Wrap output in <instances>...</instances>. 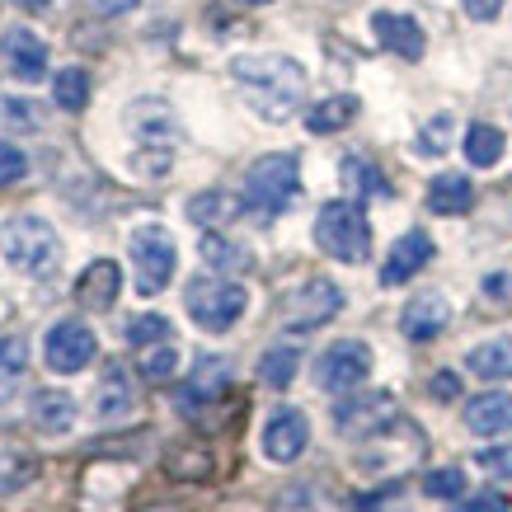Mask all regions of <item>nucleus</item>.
I'll return each mask as SVG.
<instances>
[{"instance_id": "nucleus-1", "label": "nucleus", "mask_w": 512, "mask_h": 512, "mask_svg": "<svg viewBox=\"0 0 512 512\" xmlns=\"http://www.w3.org/2000/svg\"><path fill=\"white\" fill-rule=\"evenodd\" d=\"M231 80L240 85V99L264 123H287L306 99V66L282 52H245L231 62Z\"/></svg>"}, {"instance_id": "nucleus-2", "label": "nucleus", "mask_w": 512, "mask_h": 512, "mask_svg": "<svg viewBox=\"0 0 512 512\" xmlns=\"http://www.w3.org/2000/svg\"><path fill=\"white\" fill-rule=\"evenodd\" d=\"M0 259L24 278H52L62 264V235L52 221L33 217V212L5 217L0 221Z\"/></svg>"}, {"instance_id": "nucleus-3", "label": "nucleus", "mask_w": 512, "mask_h": 512, "mask_svg": "<svg viewBox=\"0 0 512 512\" xmlns=\"http://www.w3.org/2000/svg\"><path fill=\"white\" fill-rule=\"evenodd\" d=\"M296 193H301V165H296L292 151H278V156H259L249 165L240 202H245L254 217L268 221V217H278V212H287L296 202Z\"/></svg>"}, {"instance_id": "nucleus-4", "label": "nucleus", "mask_w": 512, "mask_h": 512, "mask_svg": "<svg viewBox=\"0 0 512 512\" xmlns=\"http://www.w3.org/2000/svg\"><path fill=\"white\" fill-rule=\"evenodd\" d=\"M315 245L325 249L329 259L339 264H362L372 254V226H367V212L357 202H325L320 217H315Z\"/></svg>"}, {"instance_id": "nucleus-5", "label": "nucleus", "mask_w": 512, "mask_h": 512, "mask_svg": "<svg viewBox=\"0 0 512 512\" xmlns=\"http://www.w3.org/2000/svg\"><path fill=\"white\" fill-rule=\"evenodd\" d=\"M184 306L202 334H226V329L245 315L249 292L231 278H193L184 292Z\"/></svg>"}, {"instance_id": "nucleus-6", "label": "nucleus", "mask_w": 512, "mask_h": 512, "mask_svg": "<svg viewBox=\"0 0 512 512\" xmlns=\"http://www.w3.org/2000/svg\"><path fill=\"white\" fill-rule=\"evenodd\" d=\"M127 249H132V264H137V292L141 296L165 292V287H170V278H174V268H179L174 235L165 231V226H156V221H146V226H137V231H132Z\"/></svg>"}, {"instance_id": "nucleus-7", "label": "nucleus", "mask_w": 512, "mask_h": 512, "mask_svg": "<svg viewBox=\"0 0 512 512\" xmlns=\"http://www.w3.org/2000/svg\"><path fill=\"white\" fill-rule=\"evenodd\" d=\"M400 419V404L390 390H362V395H343L334 404V428L339 437H381L390 433V423Z\"/></svg>"}, {"instance_id": "nucleus-8", "label": "nucleus", "mask_w": 512, "mask_h": 512, "mask_svg": "<svg viewBox=\"0 0 512 512\" xmlns=\"http://www.w3.org/2000/svg\"><path fill=\"white\" fill-rule=\"evenodd\" d=\"M367 376H372V348L362 339L329 343L325 353H320V362H315V381H320V390H329V395H353Z\"/></svg>"}, {"instance_id": "nucleus-9", "label": "nucleus", "mask_w": 512, "mask_h": 512, "mask_svg": "<svg viewBox=\"0 0 512 512\" xmlns=\"http://www.w3.org/2000/svg\"><path fill=\"white\" fill-rule=\"evenodd\" d=\"M343 311V292L339 282L329 278H306L301 287L282 296V325L287 329H320Z\"/></svg>"}, {"instance_id": "nucleus-10", "label": "nucleus", "mask_w": 512, "mask_h": 512, "mask_svg": "<svg viewBox=\"0 0 512 512\" xmlns=\"http://www.w3.org/2000/svg\"><path fill=\"white\" fill-rule=\"evenodd\" d=\"M94 357H99V339H94L90 325H80V320H62V325L47 329V339H43V362H47V367H52L57 376L85 372Z\"/></svg>"}, {"instance_id": "nucleus-11", "label": "nucleus", "mask_w": 512, "mask_h": 512, "mask_svg": "<svg viewBox=\"0 0 512 512\" xmlns=\"http://www.w3.org/2000/svg\"><path fill=\"white\" fill-rule=\"evenodd\" d=\"M259 442H264V456H268V461H278V466H292L296 456L311 447V419H306L301 409H292V404H287V409H273V414H268V423H264V437H259Z\"/></svg>"}, {"instance_id": "nucleus-12", "label": "nucleus", "mask_w": 512, "mask_h": 512, "mask_svg": "<svg viewBox=\"0 0 512 512\" xmlns=\"http://www.w3.org/2000/svg\"><path fill=\"white\" fill-rule=\"evenodd\" d=\"M0 62L10 66V76L19 80H43L47 76V43L33 29L15 24L0 33Z\"/></svg>"}, {"instance_id": "nucleus-13", "label": "nucleus", "mask_w": 512, "mask_h": 512, "mask_svg": "<svg viewBox=\"0 0 512 512\" xmlns=\"http://www.w3.org/2000/svg\"><path fill=\"white\" fill-rule=\"evenodd\" d=\"M433 259V235L428 231H404L390 245L386 264H381V287H404L409 278H419V268H428Z\"/></svg>"}, {"instance_id": "nucleus-14", "label": "nucleus", "mask_w": 512, "mask_h": 512, "mask_svg": "<svg viewBox=\"0 0 512 512\" xmlns=\"http://www.w3.org/2000/svg\"><path fill=\"white\" fill-rule=\"evenodd\" d=\"M372 33L376 43L386 47V52H395V57H404V62H419L423 47H428V38H423L419 19L400 15V10H376L372 15Z\"/></svg>"}, {"instance_id": "nucleus-15", "label": "nucleus", "mask_w": 512, "mask_h": 512, "mask_svg": "<svg viewBox=\"0 0 512 512\" xmlns=\"http://www.w3.org/2000/svg\"><path fill=\"white\" fill-rule=\"evenodd\" d=\"M447 320H451L447 296H442V292H419L400 311V334L409 343H428V339H437V334L447 329Z\"/></svg>"}, {"instance_id": "nucleus-16", "label": "nucleus", "mask_w": 512, "mask_h": 512, "mask_svg": "<svg viewBox=\"0 0 512 512\" xmlns=\"http://www.w3.org/2000/svg\"><path fill=\"white\" fill-rule=\"evenodd\" d=\"M118 292H123V268L113 264V259H94L76 282L80 311H113V306H118Z\"/></svg>"}, {"instance_id": "nucleus-17", "label": "nucleus", "mask_w": 512, "mask_h": 512, "mask_svg": "<svg viewBox=\"0 0 512 512\" xmlns=\"http://www.w3.org/2000/svg\"><path fill=\"white\" fill-rule=\"evenodd\" d=\"M29 419L43 437H66L76 428V400L57 386H43L29 395Z\"/></svg>"}, {"instance_id": "nucleus-18", "label": "nucleus", "mask_w": 512, "mask_h": 512, "mask_svg": "<svg viewBox=\"0 0 512 512\" xmlns=\"http://www.w3.org/2000/svg\"><path fill=\"white\" fill-rule=\"evenodd\" d=\"M137 409V390H132V376H127V367H104V376H99V390H94V419L99 423H118L127 419Z\"/></svg>"}, {"instance_id": "nucleus-19", "label": "nucleus", "mask_w": 512, "mask_h": 512, "mask_svg": "<svg viewBox=\"0 0 512 512\" xmlns=\"http://www.w3.org/2000/svg\"><path fill=\"white\" fill-rule=\"evenodd\" d=\"M231 381H235V367L221 353L198 357V362H193V376H188V386H184V409H188V404L221 400V395L231 390Z\"/></svg>"}, {"instance_id": "nucleus-20", "label": "nucleus", "mask_w": 512, "mask_h": 512, "mask_svg": "<svg viewBox=\"0 0 512 512\" xmlns=\"http://www.w3.org/2000/svg\"><path fill=\"white\" fill-rule=\"evenodd\" d=\"M127 127L137 132L141 146H165V141L179 137V118L170 113V104H156V99H137L132 109H127Z\"/></svg>"}, {"instance_id": "nucleus-21", "label": "nucleus", "mask_w": 512, "mask_h": 512, "mask_svg": "<svg viewBox=\"0 0 512 512\" xmlns=\"http://www.w3.org/2000/svg\"><path fill=\"white\" fill-rule=\"evenodd\" d=\"M466 428L480 437H498V433H512V395L503 390H489V395H475L466 404Z\"/></svg>"}, {"instance_id": "nucleus-22", "label": "nucleus", "mask_w": 512, "mask_h": 512, "mask_svg": "<svg viewBox=\"0 0 512 512\" xmlns=\"http://www.w3.org/2000/svg\"><path fill=\"white\" fill-rule=\"evenodd\" d=\"M466 372L480 381H508L512 376V334H494V339L475 343L466 353Z\"/></svg>"}, {"instance_id": "nucleus-23", "label": "nucleus", "mask_w": 512, "mask_h": 512, "mask_svg": "<svg viewBox=\"0 0 512 512\" xmlns=\"http://www.w3.org/2000/svg\"><path fill=\"white\" fill-rule=\"evenodd\" d=\"M428 207H433L437 217H461L475 207V184H470L466 174H437L433 184H428Z\"/></svg>"}, {"instance_id": "nucleus-24", "label": "nucleus", "mask_w": 512, "mask_h": 512, "mask_svg": "<svg viewBox=\"0 0 512 512\" xmlns=\"http://www.w3.org/2000/svg\"><path fill=\"white\" fill-rule=\"evenodd\" d=\"M353 118H357V94H329V99L306 109V132L329 137V132H343Z\"/></svg>"}, {"instance_id": "nucleus-25", "label": "nucleus", "mask_w": 512, "mask_h": 512, "mask_svg": "<svg viewBox=\"0 0 512 512\" xmlns=\"http://www.w3.org/2000/svg\"><path fill=\"white\" fill-rule=\"evenodd\" d=\"M198 254H202V264L217 268V273H226V278H231V273H245V268H254V254H249L245 245L226 240L221 231H207V235H202Z\"/></svg>"}, {"instance_id": "nucleus-26", "label": "nucleus", "mask_w": 512, "mask_h": 512, "mask_svg": "<svg viewBox=\"0 0 512 512\" xmlns=\"http://www.w3.org/2000/svg\"><path fill=\"white\" fill-rule=\"evenodd\" d=\"M235 212H240V202H235L231 193H221V188H207V193H198V198H188V221H198L202 231L226 226Z\"/></svg>"}, {"instance_id": "nucleus-27", "label": "nucleus", "mask_w": 512, "mask_h": 512, "mask_svg": "<svg viewBox=\"0 0 512 512\" xmlns=\"http://www.w3.org/2000/svg\"><path fill=\"white\" fill-rule=\"evenodd\" d=\"M503 132H498L494 123H470L466 127V160L470 165H480V170H489V165H498L503 160Z\"/></svg>"}, {"instance_id": "nucleus-28", "label": "nucleus", "mask_w": 512, "mask_h": 512, "mask_svg": "<svg viewBox=\"0 0 512 512\" xmlns=\"http://www.w3.org/2000/svg\"><path fill=\"white\" fill-rule=\"evenodd\" d=\"M296 367H301V353H296L292 343H278V348H268L264 357H259V381L273 390H287L292 386Z\"/></svg>"}, {"instance_id": "nucleus-29", "label": "nucleus", "mask_w": 512, "mask_h": 512, "mask_svg": "<svg viewBox=\"0 0 512 512\" xmlns=\"http://www.w3.org/2000/svg\"><path fill=\"white\" fill-rule=\"evenodd\" d=\"M29 372V339L24 334H5L0 339V400H10V386Z\"/></svg>"}, {"instance_id": "nucleus-30", "label": "nucleus", "mask_w": 512, "mask_h": 512, "mask_svg": "<svg viewBox=\"0 0 512 512\" xmlns=\"http://www.w3.org/2000/svg\"><path fill=\"white\" fill-rule=\"evenodd\" d=\"M52 99H57L66 113H80L85 104H90V76H85L80 66L57 71V80H52Z\"/></svg>"}, {"instance_id": "nucleus-31", "label": "nucleus", "mask_w": 512, "mask_h": 512, "mask_svg": "<svg viewBox=\"0 0 512 512\" xmlns=\"http://www.w3.org/2000/svg\"><path fill=\"white\" fill-rule=\"evenodd\" d=\"M339 174H343V188H348V193H362V198H386L390 193V184L362 156H348Z\"/></svg>"}, {"instance_id": "nucleus-32", "label": "nucleus", "mask_w": 512, "mask_h": 512, "mask_svg": "<svg viewBox=\"0 0 512 512\" xmlns=\"http://www.w3.org/2000/svg\"><path fill=\"white\" fill-rule=\"evenodd\" d=\"M174 372H179V348H174L170 339L141 348V376H146V381H170Z\"/></svg>"}, {"instance_id": "nucleus-33", "label": "nucleus", "mask_w": 512, "mask_h": 512, "mask_svg": "<svg viewBox=\"0 0 512 512\" xmlns=\"http://www.w3.org/2000/svg\"><path fill=\"white\" fill-rule=\"evenodd\" d=\"M170 475L174 480H207V475H212V456H207L202 447L170 451Z\"/></svg>"}, {"instance_id": "nucleus-34", "label": "nucleus", "mask_w": 512, "mask_h": 512, "mask_svg": "<svg viewBox=\"0 0 512 512\" xmlns=\"http://www.w3.org/2000/svg\"><path fill=\"white\" fill-rule=\"evenodd\" d=\"M165 339H170V320L165 315H137L127 325V343L132 348H151V343H165Z\"/></svg>"}, {"instance_id": "nucleus-35", "label": "nucleus", "mask_w": 512, "mask_h": 512, "mask_svg": "<svg viewBox=\"0 0 512 512\" xmlns=\"http://www.w3.org/2000/svg\"><path fill=\"white\" fill-rule=\"evenodd\" d=\"M423 494L461 498L466 494V470H428V475H423Z\"/></svg>"}, {"instance_id": "nucleus-36", "label": "nucleus", "mask_w": 512, "mask_h": 512, "mask_svg": "<svg viewBox=\"0 0 512 512\" xmlns=\"http://www.w3.org/2000/svg\"><path fill=\"white\" fill-rule=\"evenodd\" d=\"M170 146H141L137 156H132V170L146 174V179H165L170 174Z\"/></svg>"}, {"instance_id": "nucleus-37", "label": "nucleus", "mask_w": 512, "mask_h": 512, "mask_svg": "<svg viewBox=\"0 0 512 512\" xmlns=\"http://www.w3.org/2000/svg\"><path fill=\"white\" fill-rule=\"evenodd\" d=\"M447 141H451V113H437L433 123L423 127L419 156H442V151H447Z\"/></svg>"}, {"instance_id": "nucleus-38", "label": "nucleus", "mask_w": 512, "mask_h": 512, "mask_svg": "<svg viewBox=\"0 0 512 512\" xmlns=\"http://www.w3.org/2000/svg\"><path fill=\"white\" fill-rule=\"evenodd\" d=\"M475 466H480L484 475H494V480H512V442H508V447L475 451Z\"/></svg>"}, {"instance_id": "nucleus-39", "label": "nucleus", "mask_w": 512, "mask_h": 512, "mask_svg": "<svg viewBox=\"0 0 512 512\" xmlns=\"http://www.w3.org/2000/svg\"><path fill=\"white\" fill-rule=\"evenodd\" d=\"M24 174H29V156L19 146H10V141H0V188L19 184Z\"/></svg>"}, {"instance_id": "nucleus-40", "label": "nucleus", "mask_w": 512, "mask_h": 512, "mask_svg": "<svg viewBox=\"0 0 512 512\" xmlns=\"http://www.w3.org/2000/svg\"><path fill=\"white\" fill-rule=\"evenodd\" d=\"M0 118H10L15 127H38V109L24 99H0Z\"/></svg>"}, {"instance_id": "nucleus-41", "label": "nucleus", "mask_w": 512, "mask_h": 512, "mask_svg": "<svg viewBox=\"0 0 512 512\" xmlns=\"http://www.w3.org/2000/svg\"><path fill=\"white\" fill-rule=\"evenodd\" d=\"M273 512H325V508H315V489H287Z\"/></svg>"}, {"instance_id": "nucleus-42", "label": "nucleus", "mask_w": 512, "mask_h": 512, "mask_svg": "<svg viewBox=\"0 0 512 512\" xmlns=\"http://www.w3.org/2000/svg\"><path fill=\"white\" fill-rule=\"evenodd\" d=\"M461 10H466L475 24H489V19H498V10H503V0H461Z\"/></svg>"}, {"instance_id": "nucleus-43", "label": "nucleus", "mask_w": 512, "mask_h": 512, "mask_svg": "<svg viewBox=\"0 0 512 512\" xmlns=\"http://www.w3.org/2000/svg\"><path fill=\"white\" fill-rule=\"evenodd\" d=\"M456 512H512V508H508V498H498V494H475V498H466Z\"/></svg>"}, {"instance_id": "nucleus-44", "label": "nucleus", "mask_w": 512, "mask_h": 512, "mask_svg": "<svg viewBox=\"0 0 512 512\" xmlns=\"http://www.w3.org/2000/svg\"><path fill=\"white\" fill-rule=\"evenodd\" d=\"M484 296L489 301H512V273H489L484 278Z\"/></svg>"}, {"instance_id": "nucleus-45", "label": "nucleus", "mask_w": 512, "mask_h": 512, "mask_svg": "<svg viewBox=\"0 0 512 512\" xmlns=\"http://www.w3.org/2000/svg\"><path fill=\"white\" fill-rule=\"evenodd\" d=\"M428 390H433V400L447 404V400H456V395H461V381H456L451 372H437V376H433V386H428Z\"/></svg>"}, {"instance_id": "nucleus-46", "label": "nucleus", "mask_w": 512, "mask_h": 512, "mask_svg": "<svg viewBox=\"0 0 512 512\" xmlns=\"http://www.w3.org/2000/svg\"><path fill=\"white\" fill-rule=\"evenodd\" d=\"M94 15H104V19H113V15H127V10H137L141 0H85Z\"/></svg>"}, {"instance_id": "nucleus-47", "label": "nucleus", "mask_w": 512, "mask_h": 512, "mask_svg": "<svg viewBox=\"0 0 512 512\" xmlns=\"http://www.w3.org/2000/svg\"><path fill=\"white\" fill-rule=\"evenodd\" d=\"M10 5H19V10H47L52 0H10Z\"/></svg>"}, {"instance_id": "nucleus-48", "label": "nucleus", "mask_w": 512, "mask_h": 512, "mask_svg": "<svg viewBox=\"0 0 512 512\" xmlns=\"http://www.w3.org/2000/svg\"><path fill=\"white\" fill-rule=\"evenodd\" d=\"M240 5H268V0H240Z\"/></svg>"}, {"instance_id": "nucleus-49", "label": "nucleus", "mask_w": 512, "mask_h": 512, "mask_svg": "<svg viewBox=\"0 0 512 512\" xmlns=\"http://www.w3.org/2000/svg\"><path fill=\"white\" fill-rule=\"evenodd\" d=\"M146 512H179V508H146Z\"/></svg>"}]
</instances>
